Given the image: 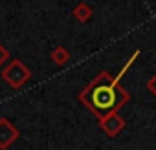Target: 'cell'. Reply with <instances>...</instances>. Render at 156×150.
I'll list each match as a JSON object with an SVG mask.
<instances>
[{
  "label": "cell",
  "instance_id": "52a82bcc",
  "mask_svg": "<svg viewBox=\"0 0 156 150\" xmlns=\"http://www.w3.org/2000/svg\"><path fill=\"white\" fill-rule=\"evenodd\" d=\"M147 90H149V92L156 97V75H152V77L147 81Z\"/></svg>",
  "mask_w": 156,
  "mask_h": 150
},
{
  "label": "cell",
  "instance_id": "7a4b0ae2",
  "mask_svg": "<svg viewBox=\"0 0 156 150\" xmlns=\"http://www.w3.org/2000/svg\"><path fill=\"white\" fill-rule=\"evenodd\" d=\"M30 77H31L30 68H28L22 60H19V59H13V60L2 70V79H4L11 88H15V90L22 88V86L30 81Z\"/></svg>",
  "mask_w": 156,
  "mask_h": 150
},
{
  "label": "cell",
  "instance_id": "277c9868",
  "mask_svg": "<svg viewBox=\"0 0 156 150\" xmlns=\"http://www.w3.org/2000/svg\"><path fill=\"white\" fill-rule=\"evenodd\" d=\"M19 139V130L6 117H0V148L6 150Z\"/></svg>",
  "mask_w": 156,
  "mask_h": 150
},
{
  "label": "cell",
  "instance_id": "5b68a950",
  "mask_svg": "<svg viewBox=\"0 0 156 150\" xmlns=\"http://www.w3.org/2000/svg\"><path fill=\"white\" fill-rule=\"evenodd\" d=\"M73 17H75V20H79V22H88L90 19H92V8L88 6V4H85V2H81V4H77L75 8H73Z\"/></svg>",
  "mask_w": 156,
  "mask_h": 150
},
{
  "label": "cell",
  "instance_id": "3957f363",
  "mask_svg": "<svg viewBox=\"0 0 156 150\" xmlns=\"http://www.w3.org/2000/svg\"><path fill=\"white\" fill-rule=\"evenodd\" d=\"M99 126H101V130H103L108 137H116V135L125 128V119H123V117L118 114V110H116V112H110V114L99 117Z\"/></svg>",
  "mask_w": 156,
  "mask_h": 150
},
{
  "label": "cell",
  "instance_id": "8992f818",
  "mask_svg": "<svg viewBox=\"0 0 156 150\" xmlns=\"http://www.w3.org/2000/svg\"><path fill=\"white\" fill-rule=\"evenodd\" d=\"M50 59H51L55 64L62 66V64H66V62L70 60V53H68V49H66V48L57 46V48H53V51L50 53Z\"/></svg>",
  "mask_w": 156,
  "mask_h": 150
},
{
  "label": "cell",
  "instance_id": "6da1fadb",
  "mask_svg": "<svg viewBox=\"0 0 156 150\" xmlns=\"http://www.w3.org/2000/svg\"><path fill=\"white\" fill-rule=\"evenodd\" d=\"M138 55H140V49H136V51L130 55V59H129V60L125 62V66L121 68L119 75L112 77L108 71L103 70V71L98 73V77H94V79L90 81V84H87V86L81 90L79 101H81L98 119L103 117V115H107V114H110V112H116V110L119 112V108L129 103L130 94L119 84V81H121L123 75L127 73V70L134 64V60L138 59Z\"/></svg>",
  "mask_w": 156,
  "mask_h": 150
},
{
  "label": "cell",
  "instance_id": "ba28073f",
  "mask_svg": "<svg viewBox=\"0 0 156 150\" xmlns=\"http://www.w3.org/2000/svg\"><path fill=\"white\" fill-rule=\"evenodd\" d=\"M8 59H9V51H8L4 46H0V64H4Z\"/></svg>",
  "mask_w": 156,
  "mask_h": 150
}]
</instances>
